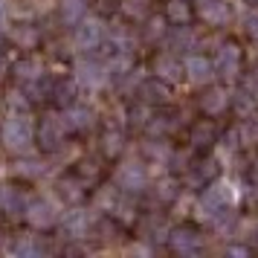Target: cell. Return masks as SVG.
<instances>
[{"instance_id": "cell-1", "label": "cell", "mask_w": 258, "mask_h": 258, "mask_svg": "<svg viewBox=\"0 0 258 258\" xmlns=\"http://www.w3.org/2000/svg\"><path fill=\"white\" fill-rule=\"evenodd\" d=\"M232 203H235V191L226 183L212 180L209 186L200 188V198H198L200 215L209 223H215V226H223V229H232L235 232L238 223H235V215H232Z\"/></svg>"}, {"instance_id": "cell-2", "label": "cell", "mask_w": 258, "mask_h": 258, "mask_svg": "<svg viewBox=\"0 0 258 258\" xmlns=\"http://www.w3.org/2000/svg\"><path fill=\"white\" fill-rule=\"evenodd\" d=\"M35 134L38 128L32 125V119L26 110H12L9 116L3 119V125H0V142L15 154H26L32 148V142H35Z\"/></svg>"}, {"instance_id": "cell-3", "label": "cell", "mask_w": 258, "mask_h": 258, "mask_svg": "<svg viewBox=\"0 0 258 258\" xmlns=\"http://www.w3.org/2000/svg\"><path fill=\"white\" fill-rule=\"evenodd\" d=\"M212 64H215V76L223 84H232L241 79V70H244V49L238 47L235 41H223L221 47L215 49Z\"/></svg>"}, {"instance_id": "cell-4", "label": "cell", "mask_w": 258, "mask_h": 258, "mask_svg": "<svg viewBox=\"0 0 258 258\" xmlns=\"http://www.w3.org/2000/svg\"><path fill=\"white\" fill-rule=\"evenodd\" d=\"M168 249L177 252V255H200L206 249V241H203V232H200L195 223H180L168 232Z\"/></svg>"}, {"instance_id": "cell-5", "label": "cell", "mask_w": 258, "mask_h": 258, "mask_svg": "<svg viewBox=\"0 0 258 258\" xmlns=\"http://www.w3.org/2000/svg\"><path fill=\"white\" fill-rule=\"evenodd\" d=\"M102 44H107V26L99 18H84L73 26V47L79 52H93Z\"/></svg>"}, {"instance_id": "cell-6", "label": "cell", "mask_w": 258, "mask_h": 258, "mask_svg": "<svg viewBox=\"0 0 258 258\" xmlns=\"http://www.w3.org/2000/svg\"><path fill=\"white\" fill-rule=\"evenodd\" d=\"M113 183L128 195H142L148 188V168L142 160H125L113 171Z\"/></svg>"}, {"instance_id": "cell-7", "label": "cell", "mask_w": 258, "mask_h": 258, "mask_svg": "<svg viewBox=\"0 0 258 258\" xmlns=\"http://www.w3.org/2000/svg\"><path fill=\"white\" fill-rule=\"evenodd\" d=\"M73 76H76V82L82 84V87H87V90H99V87H105V84L110 82L107 61L93 58V55H84V58L76 61Z\"/></svg>"}, {"instance_id": "cell-8", "label": "cell", "mask_w": 258, "mask_h": 258, "mask_svg": "<svg viewBox=\"0 0 258 258\" xmlns=\"http://www.w3.org/2000/svg\"><path fill=\"white\" fill-rule=\"evenodd\" d=\"M67 134L70 131H67L64 116L61 113H47V116L41 119V125H38L35 140L44 151H58V148H64V142H67Z\"/></svg>"}, {"instance_id": "cell-9", "label": "cell", "mask_w": 258, "mask_h": 258, "mask_svg": "<svg viewBox=\"0 0 258 258\" xmlns=\"http://www.w3.org/2000/svg\"><path fill=\"white\" fill-rule=\"evenodd\" d=\"M24 218L32 229H41V232H44V229H52V226L61 221V212L49 198H29Z\"/></svg>"}, {"instance_id": "cell-10", "label": "cell", "mask_w": 258, "mask_h": 258, "mask_svg": "<svg viewBox=\"0 0 258 258\" xmlns=\"http://www.w3.org/2000/svg\"><path fill=\"white\" fill-rule=\"evenodd\" d=\"M93 223H96V218L87 209H82V203H79V206H70V209L64 212L61 232L67 235L70 241H82L87 235H93Z\"/></svg>"}, {"instance_id": "cell-11", "label": "cell", "mask_w": 258, "mask_h": 258, "mask_svg": "<svg viewBox=\"0 0 258 258\" xmlns=\"http://www.w3.org/2000/svg\"><path fill=\"white\" fill-rule=\"evenodd\" d=\"M218 140H221V131H218V125H215L212 116L191 122V128H188V145H191L195 151H200V154L212 151V148L218 145Z\"/></svg>"}, {"instance_id": "cell-12", "label": "cell", "mask_w": 258, "mask_h": 258, "mask_svg": "<svg viewBox=\"0 0 258 258\" xmlns=\"http://www.w3.org/2000/svg\"><path fill=\"white\" fill-rule=\"evenodd\" d=\"M163 47L171 49V52H177V55L195 52V49H198V32H195L188 24H171L168 32H165V38H163Z\"/></svg>"}, {"instance_id": "cell-13", "label": "cell", "mask_w": 258, "mask_h": 258, "mask_svg": "<svg viewBox=\"0 0 258 258\" xmlns=\"http://www.w3.org/2000/svg\"><path fill=\"white\" fill-rule=\"evenodd\" d=\"M151 70L157 79H163V82L174 84L180 82L183 76H186V67H183V61H180V55L177 52H171V49H163V52H157L151 61Z\"/></svg>"}, {"instance_id": "cell-14", "label": "cell", "mask_w": 258, "mask_h": 258, "mask_svg": "<svg viewBox=\"0 0 258 258\" xmlns=\"http://www.w3.org/2000/svg\"><path fill=\"white\" fill-rule=\"evenodd\" d=\"M61 116L67 122V131H70V134H87V131H93V125H96V110L82 105V102L67 105L61 110Z\"/></svg>"}, {"instance_id": "cell-15", "label": "cell", "mask_w": 258, "mask_h": 258, "mask_svg": "<svg viewBox=\"0 0 258 258\" xmlns=\"http://www.w3.org/2000/svg\"><path fill=\"white\" fill-rule=\"evenodd\" d=\"M183 125V119H180V110H174V107H165L163 110L157 107L154 110V116L148 119V125H145V131H148V137H171L177 128Z\"/></svg>"}, {"instance_id": "cell-16", "label": "cell", "mask_w": 258, "mask_h": 258, "mask_svg": "<svg viewBox=\"0 0 258 258\" xmlns=\"http://www.w3.org/2000/svg\"><path fill=\"white\" fill-rule=\"evenodd\" d=\"M232 107V96L223 90L221 84H206L203 93H200V110L206 116H221Z\"/></svg>"}, {"instance_id": "cell-17", "label": "cell", "mask_w": 258, "mask_h": 258, "mask_svg": "<svg viewBox=\"0 0 258 258\" xmlns=\"http://www.w3.org/2000/svg\"><path fill=\"white\" fill-rule=\"evenodd\" d=\"M183 67H186V79L191 84H198V87H206L215 79V64L206 55H200V52H188Z\"/></svg>"}, {"instance_id": "cell-18", "label": "cell", "mask_w": 258, "mask_h": 258, "mask_svg": "<svg viewBox=\"0 0 258 258\" xmlns=\"http://www.w3.org/2000/svg\"><path fill=\"white\" fill-rule=\"evenodd\" d=\"M198 18L206 26H226L232 21V9L223 0H198Z\"/></svg>"}, {"instance_id": "cell-19", "label": "cell", "mask_w": 258, "mask_h": 258, "mask_svg": "<svg viewBox=\"0 0 258 258\" xmlns=\"http://www.w3.org/2000/svg\"><path fill=\"white\" fill-rule=\"evenodd\" d=\"M218 174H221L218 160L203 157V160H198V163H191L186 168V183L188 186H195V188H203V186H209L212 180H218Z\"/></svg>"}, {"instance_id": "cell-20", "label": "cell", "mask_w": 258, "mask_h": 258, "mask_svg": "<svg viewBox=\"0 0 258 258\" xmlns=\"http://www.w3.org/2000/svg\"><path fill=\"white\" fill-rule=\"evenodd\" d=\"M168 223L163 221V215H157V212H148V215H142L140 218V238L142 241H148V244H160L165 241L168 244Z\"/></svg>"}, {"instance_id": "cell-21", "label": "cell", "mask_w": 258, "mask_h": 258, "mask_svg": "<svg viewBox=\"0 0 258 258\" xmlns=\"http://www.w3.org/2000/svg\"><path fill=\"white\" fill-rule=\"evenodd\" d=\"M55 195L61 198V203H67V206H79V203H84V198H87V183H84L79 174L61 177L58 183H55Z\"/></svg>"}, {"instance_id": "cell-22", "label": "cell", "mask_w": 258, "mask_h": 258, "mask_svg": "<svg viewBox=\"0 0 258 258\" xmlns=\"http://www.w3.org/2000/svg\"><path fill=\"white\" fill-rule=\"evenodd\" d=\"M26 203H29V198H26L18 186H12V183H3V186H0V212H3V215H9V218L24 215Z\"/></svg>"}, {"instance_id": "cell-23", "label": "cell", "mask_w": 258, "mask_h": 258, "mask_svg": "<svg viewBox=\"0 0 258 258\" xmlns=\"http://www.w3.org/2000/svg\"><path fill=\"white\" fill-rule=\"evenodd\" d=\"M12 76L21 84H29V82L44 79V76H47V70H44V61L38 58V55H24V58H18L12 64Z\"/></svg>"}, {"instance_id": "cell-24", "label": "cell", "mask_w": 258, "mask_h": 258, "mask_svg": "<svg viewBox=\"0 0 258 258\" xmlns=\"http://www.w3.org/2000/svg\"><path fill=\"white\" fill-rule=\"evenodd\" d=\"M137 99H142V102H148V105L154 107H163L165 102H168V87H165L163 79H142L140 84H137Z\"/></svg>"}, {"instance_id": "cell-25", "label": "cell", "mask_w": 258, "mask_h": 258, "mask_svg": "<svg viewBox=\"0 0 258 258\" xmlns=\"http://www.w3.org/2000/svg\"><path fill=\"white\" fill-rule=\"evenodd\" d=\"M9 249H12L18 258H38V255H44L47 252V244L38 238V235H15L12 238V244H9Z\"/></svg>"}, {"instance_id": "cell-26", "label": "cell", "mask_w": 258, "mask_h": 258, "mask_svg": "<svg viewBox=\"0 0 258 258\" xmlns=\"http://www.w3.org/2000/svg\"><path fill=\"white\" fill-rule=\"evenodd\" d=\"M165 140H168V137H151V140H145L142 142V157H145L148 163H154V165H168L174 148H171Z\"/></svg>"}, {"instance_id": "cell-27", "label": "cell", "mask_w": 258, "mask_h": 258, "mask_svg": "<svg viewBox=\"0 0 258 258\" xmlns=\"http://www.w3.org/2000/svg\"><path fill=\"white\" fill-rule=\"evenodd\" d=\"M235 142L238 148H258V119L252 116H238V125H235Z\"/></svg>"}, {"instance_id": "cell-28", "label": "cell", "mask_w": 258, "mask_h": 258, "mask_svg": "<svg viewBox=\"0 0 258 258\" xmlns=\"http://www.w3.org/2000/svg\"><path fill=\"white\" fill-rule=\"evenodd\" d=\"M180 191H183V188H180V180L168 174V177H163V180H157V183H154L151 198H154L157 206H171V203L180 198Z\"/></svg>"}, {"instance_id": "cell-29", "label": "cell", "mask_w": 258, "mask_h": 258, "mask_svg": "<svg viewBox=\"0 0 258 258\" xmlns=\"http://www.w3.org/2000/svg\"><path fill=\"white\" fill-rule=\"evenodd\" d=\"M9 41L18 49H35L41 44V29L35 24H18L9 29Z\"/></svg>"}, {"instance_id": "cell-30", "label": "cell", "mask_w": 258, "mask_h": 258, "mask_svg": "<svg viewBox=\"0 0 258 258\" xmlns=\"http://www.w3.org/2000/svg\"><path fill=\"white\" fill-rule=\"evenodd\" d=\"M99 148H102V154L107 160H116L119 154L125 151V131L116 128V125L105 128L102 131V140H99Z\"/></svg>"}, {"instance_id": "cell-31", "label": "cell", "mask_w": 258, "mask_h": 258, "mask_svg": "<svg viewBox=\"0 0 258 258\" xmlns=\"http://www.w3.org/2000/svg\"><path fill=\"white\" fill-rule=\"evenodd\" d=\"M119 12L131 24H142L154 15V0H119Z\"/></svg>"}, {"instance_id": "cell-32", "label": "cell", "mask_w": 258, "mask_h": 258, "mask_svg": "<svg viewBox=\"0 0 258 258\" xmlns=\"http://www.w3.org/2000/svg\"><path fill=\"white\" fill-rule=\"evenodd\" d=\"M110 218L119 223H134L140 221V206H137V195H128V191H122L116 200V206L110 212Z\"/></svg>"}, {"instance_id": "cell-33", "label": "cell", "mask_w": 258, "mask_h": 258, "mask_svg": "<svg viewBox=\"0 0 258 258\" xmlns=\"http://www.w3.org/2000/svg\"><path fill=\"white\" fill-rule=\"evenodd\" d=\"M12 171L21 180H41V177L47 174V163L41 157H21V160H15Z\"/></svg>"}, {"instance_id": "cell-34", "label": "cell", "mask_w": 258, "mask_h": 258, "mask_svg": "<svg viewBox=\"0 0 258 258\" xmlns=\"http://www.w3.org/2000/svg\"><path fill=\"white\" fill-rule=\"evenodd\" d=\"M87 6H90V0H58V18H61V24L76 26L79 21H84Z\"/></svg>"}, {"instance_id": "cell-35", "label": "cell", "mask_w": 258, "mask_h": 258, "mask_svg": "<svg viewBox=\"0 0 258 258\" xmlns=\"http://www.w3.org/2000/svg\"><path fill=\"white\" fill-rule=\"evenodd\" d=\"M142 41H148V44H163L165 32H168V18L165 15H151V18H145L142 21Z\"/></svg>"}, {"instance_id": "cell-36", "label": "cell", "mask_w": 258, "mask_h": 258, "mask_svg": "<svg viewBox=\"0 0 258 258\" xmlns=\"http://www.w3.org/2000/svg\"><path fill=\"white\" fill-rule=\"evenodd\" d=\"M79 87H82V84L76 82V76H73V79H61V82H55V84H52V102L64 110L67 105H73V102H76Z\"/></svg>"}, {"instance_id": "cell-37", "label": "cell", "mask_w": 258, "mask_h": 258, "mask_svg": "<svg viewBox=\"0 0 258 258\" xmlns=\"http://www.w3.org/2000/svg\"><path fill=\"white\" fill-rule=\"evenodd\" d=\"M119 195H122V188L113 183V186H99L93 195V212H102V215H110L113 206H116Z\"/></svg>"}, {"instance_id": "cell-38", "label": "cell", "mask_w": 258, "mask_h": 258, "mask_svg": "<svg viewBox=\"0 0 258 258\" xmlns=\"http://www.w3.org/2000/svg\"><path fill=\"white\" fill-rule=\"evenodd\" d=\"M255 105H258V96L252 90H246L244 84L232 93V110L238 116H252L255 113Z\"/></svg>"}, {"instance_id": "cell-39", "label": "cell", "mask_w": 258, "mask_h": 258, "mask_svg": "<svg viewBox=\"0 0 258 258\" xmlns=\"http://www.w3.org/2000/svg\"><path fill=\"white\" fill-rule=\"evenodd\" d=\"M191 6H188V0H168L165 3V18H168V24H188L191 21Z\"/></svg>"}, {"instance_id": "cell-40", "label": "cell", "mask_w": 258, "mask_h": 258, "mask_svg": "<svg viewBox=\"0 0 258 258\" xmlns=\"http://www.w3.org/2000/svg\"><path fill=\"white\" fill-rule=\"evenodd\" d=\"M154 110H157L154 105L137 99V102L131 105V110H128V125H134V128H145V125H148V119L154 116Z\"/></svg>"}, {"instance_id": "cell-41", "label": "cell", "mask_w": 258, "mask_h": 258, "mask_svg": "<svg viewBox=\"0 0 258 258\" xmlns=\"http://www.w3.org/2000/svg\"><path fill=\"white\" fill-rule=\"evenodd\" d=\"M76 174H79L84 183L90 186L93 180H99V177H102V165H99V160H93V157H84L82 163H79V168H76Z\"/></svg>"}, {"instance_id": "cell-42", "label": "cell", "mask_w": 258, "mask_h": 258, "mask_svg": "<svg viewBox=\"0 0 258 258\" xmlns=\"http://www.w3.org/2000/svg\"><path fill=\"white\" fill-rule=\"evenodd\" d=\"M244 35L258 44V9H249L244 15Z\"/></svg>"}, {"instance_id": "cell-43", "label": "cell", "mask_w": 258, "mask_h": 258, "mask_svg": "<svg viewBox=\"0 0 258 258\" xmlns=\"http://www.w3.org/2000/svg\"><path fill=\"white\" fill-rule=\"evenodd\" d=\"M6 102H9L12 110H26V107H29V96H26V90L21 87V90H9V93H6Z\"/></svg>"}, {"instance_id": "cell-44", "label": "cell", "mask_w": 258, "mask_h": 258, "mask_svg": "<svg viewBox=\"0 0 258 258\" xmlns=\"http://www.w3.org/2000/svg\"><path fill=\"white\" fill-rule=\"evenodd\" d=\"M226 255H249V246H244V244H229V246H226Z\"/></svg>"}, {"instance_id": "cell-45", "label": "cell", "mask_w": 258, "mask_h": 258, "mask_svg": "<svg viewBox=\"0 0 258 258\" xmlns=\"http://www.w3.org/2000/svg\"><path fill=\"white\" fill-rule=\"evenodd\" d=\"M249 174H252V186L258 188V160H255L252 165H249Z\"/></svg>"}, {"instance_id": "cell-46", "label": "cell", "mask_w": 258, "mask_h": 258, "mask_svg": "<svg viewBox=\"0 0 258 258\" xmlns=\"http://www.w3.org/2000/svg\"><path fill=\"white\" fill-rule=\"evenodd\" d=\"M6 67H9V64H6V58H3V55H0V79H3V73H6Z\"/></svg>"}, {"instance_id": "cell-47", "label": "cell", "mask_w": 258, "mask_h": 258, "mask_svg": "<svg viewBox=\"0 0 258 258\" xmlns=\"http://www.w3.org/2000/svg\"><path fill=\"white\" fill-rule=\"evenodd\" d=\"M6 12V0H0V15Z\"/></svg>"}, {"instance_id": "cell-48", "label": "cell", "mask_w": 258, "mask_h": 258, "mask_svg": "<svg viewBox=\"0 0 258 258\" xmlns=\"http://www.w3.org/2000/svg\"><path fill=\"white\" fill-rule=\"evenodd\" d=\"M246 3H258V0H246Z\"/></svg>"}]
</instances>
